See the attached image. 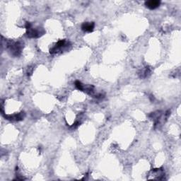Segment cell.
Masks as SVG:
<instances>
[{
  "mask_svg": "<svg viewBox=\"0 0 181 181\" xmlns=\"http://www.w3.org/2000/svg\"><path fill=\"white\" fill-rule=\"evenodd\" d=\"M9 50L11 51V54L14 56H19L21 53L22 48H23V44L20 42H12L8 45Z\"/></svg>",
  "mask_w": 181,
  "mask_h": 181,
  "instance_id": "6da1fadb",
  "label": "cell"
},
{
  "mask_svg": "<svg viewBox=\"0 0 181 181\" xmlns=\"http://www.w3.org/2000/svg\"><path fill=\"white\" fill-rule=\"evenodd\" d=\"M45 33L44 30L42 28H32V26L27 29V36L29 38H39L42 35H43Z\"/></svg>",
  "mask_w": 181,
  "mask_h": 181,
  "instance_id": "7a4b0ae2",
  "label": "cell"
},
{
  "mask_svg": "<svg viewBox=\"0 0 181 181\" xmlns=\"http://www.w3.org/2000/svg\"><path fill=\"white\" fill-rule=\"evenodd\" d=\"M67 45V42L65 40H61L60 41H58L57 42L53 48L50 49V52L51 54H55L57 53V52H58L59 51H60L63 48H64L65 46Z\"/></svg>",
  "mask_w": 181,
  "mask_h": 181,
  "instance_id": "3957f363",
  "label": "cell"
},
{
  "mask_svg": "<svg viewBox=\"0 0 181 181\" xmlns=\"http://www.w3.org/2000/svg\"><path fill=\"white\" fill-rule=\"evenodd\" d=\"M6 118L7 120H16V121H19V120H22L25 117V113L24 112H21V113H18V114H15V115H6Z\"/></svg>",
  "mask_w": 181,
  "mask_h": 181,
  "instance_id": "277c9868",
  "label": "cell"
},
{
  "mask_svg": "<svg viewBox=\"0 0 181 181\" xmlns=\"http://www.w3.org/2000/svg\"><path fill=\"white\" fill-rule=\"evenodd\" d=\"M95 27V23L93 22H85L81 26V29L85 32H92Z\"/></svg>",
  "mask_w": 181,
  "mask_h": 181,
  "instance_id": "5b68a950",
  "label": "cell"
},
{
  "mask_svg": "<svg viewBox=\"0 0 181 181\" xmlns=\"http://www.w3.org/2000/svg\"><path fill=\"white\" fill-rule=\"evenodd\" d=\"M161 5V2L157 0H151V1H147L145 2V6L149 9H155L158 8Z\"/></svg>",
  "mask_w": 181,
  "mask_h": 181,
  "instance_id": "8992f818",
  "label": "cell"
},
{
  "mask_svg": "<svg viewBox=\"0 0 181 181\" xmlns=\"http://www.w3.org/2000/svg\"><path fill=\"white\" fill-rule=\"evenodd\" d=\"M75 86L80 91H83V89H84V84H81V82H80L79 81H76L75 82Z\"/></svg>",
  "mask_w": 181,
  "mask_h": 181,
  "instance_id": "52a82bcc",
  "label": "cell"
}]
</instances>
